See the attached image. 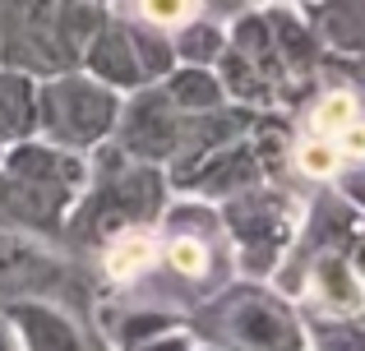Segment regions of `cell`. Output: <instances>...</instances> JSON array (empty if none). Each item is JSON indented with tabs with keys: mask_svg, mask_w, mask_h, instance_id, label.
Listing matches in <instances>:
<instances>
[{
	"mask_svg": "<svg viewBox=\"0 0 365 351\" xmlns=\"http://www.w3.org/2000/svg\"><path fill=\"white\" fill-rule=\"evenodd\" d=\"M0 204L37 226H56L83 189V162L65 148L19 144L0 157Z\"/></svg>",
	"mask_w": 365,
	"mask_h": 351,
	"instance_id": "cell-1",
	"label": "cell"
},
{
	"mask_svg": "<svg viewBox=\"0 0 365 351\" xmlns=\"http://www.w3.org/2000/svg\"><path fill=\"white\" fill-rule=\"evenodd\" d=\"M116 120H120V98L98 79L51 74L37 88V130L46 135L51 148H65V153L98 148L116 130Z\"/></svg>",
	"mask_w": 365,
	"mask_h": 351,
	"instance_id": "cell-2",
	"label": "cell"
},
{
	"mask_svg": "<svg viewBox=\"0 0 365 351\" xmlns=\"http://www.w3.org/2000/svg\"><path fill=\"white\" fill-rule=\"evenodd\" d=\"M61 0H0V61L24 74H65L74 56L56 37Z\"/></svg>",
	"mask_w": 365,
	"mask_h": 351,
	"instance_id": "cell-3",
	"label": "cell"
},
{
	"mask_svg": "<svg viewBox=\"0 0 365 351\" xmlns=\"http://www.w3.org/2000/svg\"><path fill=\"white\" fill-rule=\"evenodd\" d=\"M222 337L236 351H305V328L273 296H232L222 305Z\"/></svg>",
	"mask_w": 365,
	"mask_h": 351,
	"instance_id": "cell-4",
	"label": "cell"
},
{
	"mask_svg": "<svg viewBox=\"0 0 365 351\" xmlns=\"http://www.w3.org/2000/svg\"><path fill=\"white\" fill-rule=\"evenodd\" d=\"M180 107L167 88H139L130 107H120V139L143 162H167L180 144Z\"/></svg>",
	"mask_w": 365,
	"mask_h": 351,
	"instance_id": "cell-5",
	"label": "cell"
},
{
	"mask_svg": "<svg viewBox=\"0 0 365 351\" xmlns=\"http://www.w3.org/2000/svg\"><path fill=\"white\" fill-rule=\"evenodd\" d=\"M83 61H88L93 79L107 83V88H143V83H148L139 56H134L130 28H107L102 23L98 33H93V42L83 46Z\"/></svg>",
	"mask_w": 365,
	"mask_h": 351,
	"instance_id": "cell-6",
	"label": "cell"
},
{
	"mask_svg": "<svg viewBox=\"0 0 365 351\" xmlns=\"http://www.w3.org/2000/svg\"><path fill=\"white\" fill-rule=\"evenodd\" d=\"M9 324H14L24 351H83V337L74 333V324L46 305H14Z\"/></svg>",
	"mask_w": 365,
	"mask_h": 351,
	"instance_id": "cell-7",
	"label": "cell"
},
{
	"mask_svg": "<svg viewBox=\"0 0 365 351\" xmlns=\"http://www.w3.org/2000/svg\"><path fill=\"white\" fill-rule=\"evenodd\" d=\"M28 135H37V88H33V74L0 70V139L24 144Z\"/></svg>",
	"mask_w": 365,
	"mask_h": 351,
	"instance_id": "cell-8",
	"label": "cell"
},
{
	"mask_svg": "<svg viewBox=\"0 0 365 351\" xmlns=\"http://www.w3.org/2000/svg\"><path fill=\"white\" fill-rule=\"evenodd\" d=\"M167 93L180 111H195V116L222 107V79H217L208 65H180V70H171Z\"/></svg>",
	"mask_w": 365,
	"mask_h": 351,
	"instance_id": "cell-9",
	"label": "cell"
},
{
	"mask_svg": "<svg viewBox=\"0 0 365 351\" xmlns=\"http://www.w3.org/2000/svg\"><path fill=\"white\" fill-rule=\"evenodd\" d=\"M227 222L236 226V236H241L245 245L255 241V236L268 254L282 245V208H277V199H241V204L227 208Z\"/></svg>",
	"mask_w": 365,
	"mask_h": 351,
	"instance_id": "cell-10",
	"label": "cell"
},
{
	"mask_svg": "<svg viewBox=\"0 0 365 351\" xmlns=\"http://www.w3.org/2000/svg\"><path fill=\"white\" fill-rule=\"evenodd\" d=\"M171 51L185 65H217V56H222V28L208 23V19H190V23L176 28Z\"/></svg>",
	"mask_w": 365,
	"mask_h": 351,
	"instance_id": "cell-11",
	"label": "cell"
},
{
	"mask_svg": "<svg viewBox=\"0 0 365 351\" xmlns=\"http://www.w3.org/2000/svg\"><path fill=\"white\" fill-rule=\"evenodd\" d=\"M217 65H222V93H236V98H245V102H264L268 98V79L259 74V65H250L241 51H222L217 56Z\"/></svg>",
	"mask_w": 365,
	"mask_h": 351,
	"instance_id": "cell-12",
	"label": "cell"
},
{
	"mask_svg": "<svg viewBox=\"0 0 365 351\" xmlns=\"http://www.w3.org/2000/svg\"><path fill=\"white\" fill-rule=\"evenodd\" d=\"M162 28H148V23H134L130 28V42H134V56H139V65H143V74H171L176 70V51H171V42L167 37H158Z\"/></svg>",
	"mask_w": 365,
	"mask_h": 351,
	"instance_id": "cell-13",
	"label": "cell"
},
{
	"mask_svg": "<svg viewBox=\"0 0 365 351\" xmlns=\"http://www.w3.org/2000/svg\"><path fill=\"white\" fill-rule=\"evenodd\" d=\"M148 259H153V241H148V231L116 236V241H111V250H107V273H111V278H130V273H139Z\"/></svg>",
	"mask_w": 365,
	"mask_h": 351,
	"instance_id": "cell-14",
	"label": "cell"
},
{
	"mask_svg": "<svg viewBox=\"0 0 365 351\" xmlns=\"http://www.w3.org/2000/svg\"><path fill=\"white\" fill-rule=\"evenodd\" d=\"M199 0H134V19L148 28H180L190 23Z\"/></svg>",
	"mask_w": 365,
	"mask_h": 351,
	"instance_id": "cell-15",
	"label": "cell"
},
{
	"mask_svg": "<svg viewBox=\"0 0 365 351\" xmlns=\"http://www.w3.org/2000/svg\"><path fill=\"white\" fill-rule=\"evenodd\" d=\"M305 342H314V351H365V328L333 319V324H314L305 333Z\"/></svg>",
	"mask_w": 365,
	"mask_h": 351,
	"instance_id": "cell-16",
	"label": "cell"
},
{
	"mask_svg": "<svg viewBox=\"0 0 365 351\" xmlns=\"http://www.w3.org/2000/svg\"><path fill=\"white\" fill-rule=\"evenodd\" d=\"M351 120H356V102H351L347 93H333L329 102H319V107H314V120H310V125H314V135H319V139H338Z\"/></svg>",
	"mask_w": 365,
	"mask_h": 351,
	"instance_id": "cell-17",
	"label": "cell"
},
{
	"mask_svg": "<svg viewBox=\"0 0 365 351\" xmlns=\"http://www.w3.org/2000/svg\"><path fill=\"white\" fill-rule=\"evenodd\" d=\"M171 268L180 278H204L208 273V245L195 241V236H176L171 241Z\"/></svg>",
	"mask_w": 365,
	"mask_h": 351,
	"instance_id": "cell-18",
	"label": "cell"
},
{
	"mask_svg": "<svg viewBox=\"0 0 365 351\" xmlns=\"http://www.w3.org/2000/svg\"><path fill=\"white\" fill-rule=\"evenodd\" d=\"M296 162H301V172H310V176H329L333 162H338V148H333L329 139H310V144H301Z\"/></svg>",
	"mask_w": 365,
	"mask_h": 351,
	"instance_id": "cell-19",
	"label": "cell"
},
{
	"mask_svg": "<svg viewBox=\"0 0 365 351\" xmlns=\"http://www.w3.org/2000/svg\"><path fill=\"white\" fill-rule=\"evenodd\" d=\"M125 351H195V342L185 333H153V337H143V342H134Z\"/></svg>",
	"mask_w": 365,
	"mask_h": 351,
	"instance_id": "cell-20",
	"label": "cell"
},
{
	"mask_svg": "<svg viewBox=\"0 0 365 351\" xmlns=\"http://www.w3.org/2000/svg\"><path fill=\"white\" fill-rule=\"evenodd\" d=\"M338 153L342 157H365V125L361 120H351V125L338 135Z\"/></svg>",
	"mask_w": 365,
	"mask_h": 351,
	"instance_id": "cell-21",
	"label": "cell"
},
{
	"mask_svg": "<svg viewBox=\"0 0 365 351\" xmlns=\"http://www.w3.org/2000/svg\"><path fill=\"white\" fill-rule=\"evenodd\" d=\"M0 351H24V342H19V333H14L9 319H0Z\"/></svg>",
	"mask_w": 365,
	"mask_h": 351,
	"instance_id": "cell-22",
	"label": "cell"
},
{
	"mask_svg": "<svg viewBox=\"0 0 365 351\" xmlns=\"http://www.w3.org/2000/svg\"><path fill=\"white\" fill-rule=\"evenodd\" d=\"M342 185H347V194H351V199H356V204L365 208V172H356V176H347V180H342Z\"/></svg>",
	"mask_w": 365,
	"mask_h": 351,
	"instance_id": "cell-23",
	"label": "cell"
},
{
	"mask_svg": "<svg viewBox=\"0 0 365 351\" xmlns=\"http://www.w3.org/2000/svg\"><path fill=\"white\" fill-rule=\"evenodd\" d=\"M356 273H361V278H365V231L356 236Z\"/></svg>",
	"mask_w": 365,
	"mask_h": 351,
	"instance_id": "cell-24",
	"label": "cell"
},
{
	"mask_svg": "<svg viewBox=\"0 0 365 351\" xmlns=\"http://www.w3.org/2000/svg\"><path fill=\"white\" fill-rule=\"evenodd\" d=\"M0 157H5V139H0Z\"/></svg>",
	"mask_w": 365,
	"mask_h": 351,
	"instance_id": "cell-25",
	"label": "cell"
},
{
	"mask_svg": "<svg viewBox=\"0 0 365 351\" xmlns=\"http://www.w3.org/2000/svg\"><path fill=\"white\" fill-rule=\"evenodd\" d=\"M93 5H107V0H93Z\"/></svg>",
	"mask_w": 365,
	"mask_h": 351,
	"instance_id": "cell-26",
	"label": "cell"
},
{
	"mask_svg": "<svg viewBox=\"0 0 365 351\" xmlns=\"http://www.w3.org/2000/svg\"><path fill=\"white\" fill-rule=\"evenodd\" d=\"M208 351H217V347H208Z\"/></svg>",
	"mask_w": 365,
	"mask_h": 351,
	"instance_id": "cell-27",
	"label": "cell"
}]
</instances>
